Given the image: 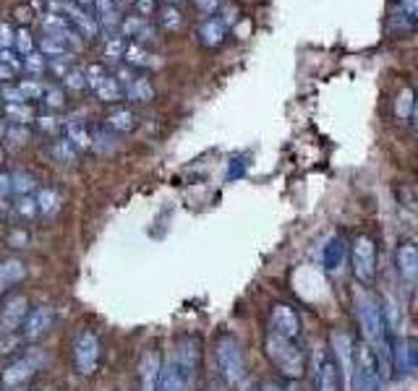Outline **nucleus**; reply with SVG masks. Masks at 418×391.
I'll return each mask as SVG.
<instances>
[{"mask_svg": "<svg viewBox=\"0 0 418 391\" xmlns=\"http://www.w3.org/2000/svg\"><path fill=\"white\" fill-rule=\"evenodd\" d=\"M126 60H129L131 66H152V55L141 47L139 42H134V45L126 47Z\"/></svg>", "mask_w": 418, "mask_h": 391, "instance_id": "obj_17", "label": "nucleus"}, {"mask_svg": "<svg viewBox=\"0 0 418 391\" xmlns=\"http://www.w3.org/2000/svg\"><path fill=\"white\" fill-rule=\"evenodd\" d=\"M60 204H63V198L55 188H42L40 193H37V209H40L42 216H52L58 214Z\"/></svg>", "mask_w": 418, "mask_h": 391, "instance_id": "obj_12", "label": "nucleus"}, {"mask_svg": "<svg viewBox=\"0 0 418 391\" xmlns=\"http://www.w3.org/2000/svg\"><path fill=\"white\" fill-rule=\"evenodd\" d=\"M29 303L24 295H13L8 297L3 308H0V334H16L24 326L27 316H29Z\"/></svg>", "mask_w": 418, "mask_h": 391, "instance_id": "obj_4", "label": "nucleus"}, {"mask_svg": "<svg viewBox=\"0 0 418 391\" xmlns=\"http://www.w3.org/2000/svg\"><path fill=\"white\" fill-rule=\"evenodd\" d=\"M37 212H40V209H37V198H31V196H19V201H16V214L24 216V219H31Z\"/></svg>", "mask_w": 418, "mask_h": 391, "instance_id": "obj_20", "label": "nucleus"}, {"mask_svg": "<svg viewBox=\"0 0 418 391\" xmlns=\"http://www.w3.org/2000/svg\"><path fill=\"white\" fill-rule=\"evenodd\" d=\"M0 97H3L6 105H13V102H27V99L21 97L19 87H8V84H3V87H0Z\"/></svg>", "mask_w": 418, "mask_h": 391, "instance_id": "obj_28", "label": "nucleus"}, {"mask_svg": "<svg viewBox=\"0 0 418 391\" xmlns=\"http://www.w3.org/2000/svg\"><path fill=\"white\" fill-rule=\"evenodd\" d=\"M16 42V34L10 31L8 24H0V50H8Z\"/></svg>", "mask_w": 418, "mask_h": 391, "instance_id": "obj_32", "label": "nucleus"}, {"mask_svg": "<svg viewBox=\"0 0 418 391\" xmlns=\"http://www.w3.org/2000/svg\"><path fill=\"white\" fill-rule=\"evenodd\" d=\"M136 3V8L141 10V13H152L154 10V0H134Z\"/></svg>", "mask_w": 418, "mask_h": 391, "instance_id": "obj_34", "label": "nucleus"}, {"mask_svg": "<svg viewBox=\"0 0 418 391\" xmlns=\"http://www.w3.org/2000/svg\"><path fill=\"white\" fill-rule=\"evenodd\" d=\"M52 326H55V311L50 305H37V308H31L24 326H21V337L29 342H37L52 332Z\"/></svg>", "mask_w": 418, "mask_h": 391, "instance_id": "obj_3", "label": "nucleus"}, {"mask_svg": "<svg viewBox=\"0 0 418 391\" xmlns=\"http://www.w3.org/2000/svg\"><path fill=\"white\" fill-rule=\"evenodd\" d=\"M199 37L207 47H217L219 42H222V37H225V24L219 19H209L199 29Z\"/></svg>", "mask_w": 418, "mask_h": 391, "instance_id": "obj_13", "label": "nucleus"}, {"mask_svg": "<svg viewBox=\"0 0 418 391\" xmlns=\"http://www.w3.org/2000/svg\"><path fill=\"white\" fill-rule=\"evenodd\" d=\"M45 362L40 352H29V355H21L10 362L6 371L0 373V386L3 391H24V386L34 378V373L40 371V365Z\"/></svg>", "mask_w": 418, "mask_h": 391, "instance_id": "obj_1", "label": "nucleus"}, {"mask_svg": "<svg viewBox=\"0 0 418 391\" xmlns=\"http://www.w3.org/2000/svg\"><path fill=\"white\" fill-rule=\"evenodd\" d=\"M0 162H3V152H0Z\"/></svg>", "mask_w": 418, "mask_h": 391, "instance_id": "obj_40", "label": "nucleus"}, {"mask_svg": "<svg viewBox=\"0 0 418 391\" xmlns=\"http://www.w3.org/2000/svg\"><path fill=\"white\" fill-rule=\"evenodd\" d=\"M105 126H108L110 131H115V133H129V131L136 128V117H134V112H129V110H115V112H110V115L105 117Z\"/></svg>", "mask_w": 418, "mask_h": 391, "instance_id": "obj_11", "label": "nucleus"}, {"mask_svg": "<svg viewBox=\"0 0 418 391\" xmlns=\"http://www.w3.org/2000/svg\"><path fill=\"white\" fill-rule=\"evenodd\" d=\"M100 360V342L92 332H81L73 342V368L79 376H92Z\"/></svg>", "mask_w": 418, "mask_h": 391, "instance_id": "obj_2", "label": "nucleus"}, {"mask_svg": "<svg viewBox=\"0 0 418 391\" xmlns=\"http://www.w3.org/2000/svg\"><path fill=\"white\" fill-rule=\"evenodd\" d=\"M168 3H180V0H168Z\"/></svg>", "mask_w": 418, "mask_h": 391, "instance_id": "obj_39", "label": "nucleus"}, {"mask_svg": "<svg viewBox=\"0 0 418 391\" xmlns=\"http://www.w3.org/2000/svg\"><path fill=\"white\" fill-rule=\"evenodd\" d=\"M24 71L29 73V76H42V71H45V55H27L24 58Z\"/></svg>", "mask_w": 418, "mask_h": 391, "instance_id": "obj_23", "label": "nucleus"}, {"mask_svg": "<svg viewBox=\"0 0 418 391\" xmlns=\"http://www.w3.org/2000/svg\"><path fill=\"white\" fill-rule=\"evenodd\" d=\"M16 87H19L21 97L27 99V102H29V99H37V97H42V94H45V87H42L37 78H24V81H19Z\"/></svg>", "mask_w": 418, "mask_h": 391, "instance_id": "obj_18", "label": "nucleus"}, {"mask_svg": "<svg viewBox=\"0 0 418 391\" xmlns=\"http://www.w3.org/2000/svg\"><path fill=\"white\" fill-rule=\"evenodd\" d=\"M87 78H89V87L94 89V94H97L102 102H118V99L123 97V89H120L118 78L105 73L100 66L87 68Z\"/></svg>", "mask_w": 418, "mask_h": 391, "instance_id": "obj_5", "label": "nucleus"}, {"mask_svg": "<svg viewBox=\"0 0 418 391\" xmlns=\"http://www.w3.org/2000/svg\"><path fill=\"white\" fill-rule=\"evenodd\" d=\"M126 97H129L131 102L144 105V102H152V99H154V89H152V84L147 78H131L129 84H126Z\"/></svg>", "mask_w": 418, "mask_h": 391, "instance_id": "obj_8", "label": "nucleus"}, {"mask_svg": "<svg viewBox=\"0 0 418 391\" xmlns=\"http://www.w3.org/2000/svg\"><path fill=\"white\" fill-rule=\"evenodd\" d=\"M10 186L19 196H27L34 188V177L29 172H16V175H10Z\"/></svg>", "mask_w": 418, "mask_h": 391, "instance_id": "obj_19", "label": "nucleus"}, {"mask_svg": "<svg viewBox=\"0 0 418 391\" xmlns=\"http://www.w3.org/2000/svg\"><path fill=\"white\" fill-rule=\"evenodd\" d=\"M40 128L45 131V133H55L60 128V123L55 120V117H40Z\"/></svg>", "mask_w": 418, "mask_h": 391, "instance_id": "obj_33", "label": "nucleus"}, {"mask_svg": "<svg viewBox=\"0 0 418 391\" xmlns=\"http://www.w3.org/2000/svg\"><path fill=\"white\" fill-rule=\"evenodd\" d=\"M16 50H19V55L21 58H27V55H31L34 52V39H31V34L27 29H19L16 31Z\"/></svg>", "mask_w": 418, "mask_h": 391, "instance_id": "obj_21", "label": "nucleus"}, {"mask_svg": "<svg viewBox=\"0 0 418 391\" xmlns=\"http://www.w3.org/2000/svg\"><path fill=\"white\" fill-rule=\"evenodd\" d=\"M66 47H69V34H45L40 42L45 58H63Z\"/></svg>", "mask_w": 418, "mask_h": 391, "instance_id": "obj_10", "label": "nucleus"}, {"mask_svg": "<svg viewBox=\"0 0 418 391\" xmlns=\"http://www.w3.org/2000/svg\"><path fill=\"white\" fill-rule=\"evenodd\" d=\"M416 117H418V110H416Z\"/></svg>", "mask_w": 418, "mask_h": 391, "instance_id": "obj_42", "label": "nucleus"}, {"mask_svg": "<svg viewBox=\"0 0 418 391\" xmlns=\"http://www.w3.org/2000/svg\"><path fill=\"white\" fill-rule=\"evenodd\" d=\"M16 347H21L19 334H0V355H10L16 352Z\"/></svg>", "mask_w": 418, "mask_h": 391, "instance_id": "obj_27", "label": "nucleus"}, {"mask_svg": "<svg viewBox=\"0 0 418 391\" xmlns=\"http://www.w3.org/2000/svg\"><path fill=\"white\" fill-rule=\"evenodd\" d=\"M6 136L10 138V144H27L29 141V131H27V126H13L8 128Z\"/></svg>", "mask_w": 418, "mask_h": 391, "instance_id": "obj_30", "label": "nucleus"}, {"mask_svg": "<svg viewBox=\"0 0 418 391\" xmlns=\"http://www.w3.org/2000/svg\"><path fill=\"white\" fill-rule=\"evenodd\" d=\"M3 112H6V117H8L13 126H27V123L34 120V112H31V108L27 105V102H13V105H6Z\"/></svg>", "mask_w": 418, "mask_h": 391, "instance_id": "obj_14", "label": "nucleus"}, {"mask_svg": "<svg viewBox=\"0 0 418 391\" xmlns=\"http://www.w3.org/2000/svg\"><path fill=\"white\" fill-rule=\"evenodd\" d=\"M42 99H45V108H50V110H60L66 105V97H63L60 89H45Z\"/></svg>", "mask_w": 418, "mask_h": 391, "instance_id": "obj_25", "label": "nucleus"}, {"mask_svg": "<svg viewBox=\"0 0 418 391\" xmlns=\"http://www.w3.org/2000/svg\"><path fill=\"white\" fill-rule=\"evenodd\" d=\"M8 133V126H6V120H0V138Z\"/></svg>", "mask_w": 418, "mask_h": 391, "instance_id": "obj_37", "label": "nucleus"}, {"mask_svg": "<svg viewBox=\"0 0 418 391\" xmlns=\"http://www.w3.org/2000/svg\"><path fill=\"white\" fill-rule=\"evenodd\" d=\"M29 243V233H24V230H13L8 237V245L10 248H27Z\"/></svg>", "mask_w": 418, "mask_h": 391, "instance_id": "obj_31", "label": "nucleus"}, {"mask_svg": "<svg viewBox=\"0 0 418 391\" xmlns=\"http://www.w3.org/2000/svg\"><path fill=\"white\" fill-rule=\"evenodd\" d=\"M403 3H405V8H408L413 16H418V0H403Z\"/></svg>", "mask_w": 418, "mask_h": 391, "instance_id": "obj_36", "label": "nucleus"}, {"mask_svg": "<svg viewBox=\"0 0 418 391\" xmlns=\"http://www.w3.org/2000/svg\"><path fill=\"white\" fill-rule=\"evenodd\" d=\"M21 68H24V60H16L8 50H0V81H10Z\"/></svg>", "mask_w": 418, "mask_h": 391, "instance_id": "obj_15", "label": "nucleus"}, {"mask_svg": "<svg viewBox=\"0 0 418 391\" xmlns=\"http://www.w3.org/2000/svg\"><path fill=\"white\" fill-rule=\"evenodd\" d=\"M141 378H144V391L154 389V378H157V357H150L141 368Z\"/></svg>", "mask_w": 418, "mask_h": 391, "instance_id": "obj_22", "label": "nucleus"}, {"mask_svg": "<svg viewBox=\"0 0 418 391\" xmlns=\"http://www.w3.org/2000/svg\"><path fill=\"white\" fill-rule=\"evenodd\" d=\"M24 276H27V264H24L21 258H6V261L0 264V282L6 284V287L19 284Z\"/></svg>", "mask_w": 418, "mask_h": 391, "instance_id": "obj_6", "label": "nucleus"}, {"mask_svg": "<svg viewBox=\"0 0 418 391\" xmlns=\"http://www.w3.org/2000/svg\"><path fill=\"white\" fill-rule=\"evenodd\" d=\"M105 55H108V58H113V60L126 58V42H123L120 37H110L108 47H105Z\"/></svg>", "mask_w": 418, "mask_h": 391, "instance_id": "obj_26", "label": "nucleus"}, {"mask_svg": "<svg viewBox=\"0 0 418 391\" xmlns=\"http://www.w3.org/2000/svg\"><path fill=\"white\" fill-rule=\"evenodd\" d=\"M66 87L69 89H84V87H89V78H87V71H69L66 73Z\"/></svg>", "mask_w": 418, "mask_h": 391, "instance_id": "obj_24", "label": "nucleus"}, {"mask_svg": "<svg viewBox=\"0 0 418 391\" xmlns=\"http://www.w3.org/2000/svg\"><path fill=\"white\" fill-rule=\"evenodd\" d=\"M196 6H199L201 10H215L217 0H196Z\"/></svg>", "mask_w": 418, "mask_h": 391, "instance_id": "obj_35", "label": "nucleus"}, {"mask_svg": "<svg viewBox=\"0 0 418 391\" xmlns=\"http://www.w3.org/2000/svg\"><path fill=\"white\" fill-rule=\"evenodd\" d=\"M66 138H69L76 149H92V141H94L81 120H69V123H66Z\"/></svg>", "mask_w": 418, "mask_h": 391, "instance_id": "obj_9", "label": "nucleus"}, {"mask_svg": "<svg viewBox=\"0 0 418 391\" xmlns=\"http://www.w3.org/2000/svg\"><path fill=\"white\" fill-rule=\"evenodd\" d=\"M162 27H165V29H178L180 27V13L175 8H165L162 10Z\"/></svg>", "mask_w": 418, "mask_h": 391, "instance_id": "obj_29", "label": "nucleus"}, {"mask_svg": "<svg viewBox=\"0 0 418 391\" xmlns=\"http://www.w3.org/2000/svg\"><path fill=\"white\" fill-rule=\"evenodd\" d=\"M42 391H52V389H42Z\"/></svg>", "mask_w": 418, "mask_h": 391, "instance_id": "obj_41", "label": "nucleus"}, {"mask_svg": "<svg viewBox=\"0 0 418 391\" xmlns=\"http://www.w3.org/2000/svg\"><path fill=\"white\" fill-rule=\"evenodd\" d=\"M63 10L69 13L71 21L79 27V31L84 34V37H97V24H94V19H92V16H87V13H84V8L66 3V6H63Z\"/></svg>", "mask_w": 418, "mask_h": 391, "instance_id": "obj_7", "label": "nucleus"}, {"mask_svg": "<svg viewBox=\"0 0 418 391\" xmlns=\"http://www.w3.org/2000/svg\"><path fill=\"white\" fill-rule=\"evenodd\" d=\"M76 152H79V149L73 147L69 138L52 144V156H55V162H60V165H73V162H76Z\"/></svg>", "mask_w": 418, "mask_h": 391, "instance_id": "obj_16", "label": "nucleus"}, {"mask_svg": "<svg viewBox=\"0 0 418 391\" xmlns=\"http://www.w3.org/2000/svg\"><path fill=\"white\" fill-rule=\"evenodd\" d=\"M76 3H79L81 8H84V6H92V3H94V0H76Z\"/></svg>", "mask_w": 418, "mask_h": 391, "instance_id": "obj_38", "label": "nucleus"}]
</instances>
